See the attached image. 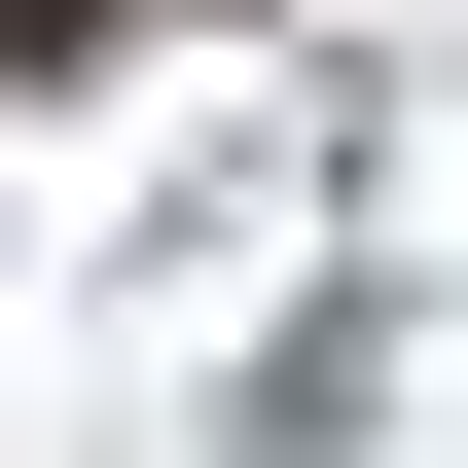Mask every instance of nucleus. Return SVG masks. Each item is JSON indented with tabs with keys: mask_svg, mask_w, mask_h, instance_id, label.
Masks as SVG:
<instances>
[{
	"mask_svg": "<svg viewBox=\"0 0 468 468\" xmlns=\"http://www.w3.org/2000/svg\"><path fill=\"white\" fill-rule=\"evenodd\" d=\"M37 37H109V0H0V72H37Z\"/></svg>",
	"mask_w": 468,
	"mask_h": 468,
	"instance_id": "nucleus-1",
	"label": "nucleus"
}]
</instances>
